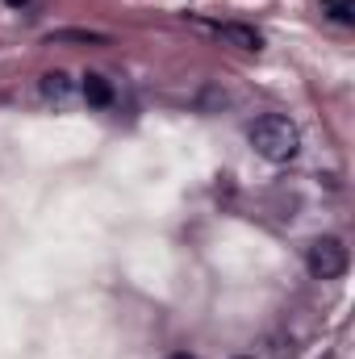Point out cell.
I'll list each match as a JSON object with an SVG mask.
<instances>
[{"label":"cell","mask_w":355,"mask_h":359,"mask_svg":"<svg viewBox=\"0 0 355 359\" xmlns=\"http://www.w3.org/2000/svg\"><path fill=\"white\" fill-rule=\"evenodd\" d=\"M247 138H251L255 155L267 159V163H288V159H297V151H301V130H297L288 117H280V113L255 117V126L247 130Z\"/></svg>","instance_id":"6da1fadb"},{"label":"cell","mask_w":355,"mask_h":359,"mask_svg":"<svg viewBox=\"0 0 355 359\" xmlns=\"http://www.w3.org/2000/svg\"><path fill=\"white\" fill-rule=\"evenodd\" d=\"M305 268L314 280H339L351 268V251L343 247V238H314L305 251Z\"/></svg>","instance_id":"7a4b0ae2"},{"label":"cell","mask_w":355,"mask_h":359,"mask_svg":"<svg viewBox=\"0 0 355 359\" xmlns=\"http://www.w3.org/2000/svg\"><path fill=\"white\" fill-rule=\"evenodd\" d=\"M209 29H213L222 42L239 46V50H264V34H260L255 25H243V21H213Z\"/></svg>","instance_id":"3957f363"},{"label":"cell","mask_w":355,"mask_h":359,"mask_svg":"<svg viewBox=\"0 0 355 359\" xmlns=\"http://www.w3.org/2000/svg\"><path fill=\"white\" fill-rule=\"evenodd\" d=\"M80 92H84V100H88V104H96V109H109V104H113V84H109L105 76H96V72H88V76H84Z\"/></svg>","instance_id":"277c9868"},{"label":"cell","mask_w":355,"mask_h":359,"mask_svg":"<svg viewBox=\"0 0 355 359\" xmlns=\"http://www.w3.org/2000/svg\"><path fill=\"white\" fill-rule=\"evenodd\" d=\"M51 42H88V46H105L109 38H105V34H96V29H55V34H51Z\"/></svg>","instance_id":"5b68a950"},{"label":"cell","mask_w":355,"mask_h":359,"mask_svg":"<svg viewBox=\"0 0 355 359\" xmlns=\"http://www.w3.org/2000/svg\"><path fill=\"white\" fill-rule=\"evenodd\" d=\"M322 13L339 25H355V0H322Z\"/></svg>","instance_id":"8992f818"},{"label":"cell","mask_w":355,"mask_h":359,"mask_svg":"<svg viewBox=\"0 0 355 359\" xmlns=\"http://www.w3.org/2000/svg\"><path fill=\"white\" fill-rule=\"evenodd\" d=\"M67 92H72V84H67V76H63V72H46V76H42V96L63 100Z\"/></svg>","instance_id":"52a82bcc"},{"label":"cell","mask_w":355,"mask_h":359,"mask_svg":"<svg viewBox=\"0 0 355 359\" xmlns=\"http://www.w3.org/2000/svg\"><path fill=\"white\" fill-rule=\"evenodd\" d=\"M172 359H192V355H172Z\"/></svg>","instance_id":"ba28073f"},{"label":"cell","mask_w":355,"mask_h":359,"mask_svg":"<svg viewBox=\"0 0 355 359\" xmlns=\"http://www.w3.org/2000/svg\"><path fill=\"white\" fill-rule=\"evenodd\" d=\"M8 4H25V0H8Z\"/></svg>","instance_id":"9c48e42d"}]
</instances>
